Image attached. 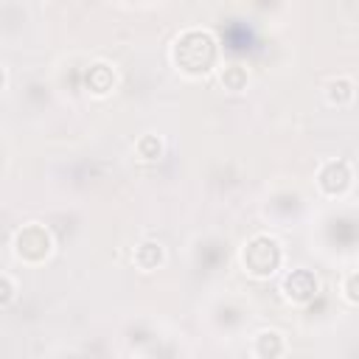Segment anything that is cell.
<instances>
[{
    "instance_id": "cell-3",
    "label": "cell",
    "mask_w": 359,
    "mask_h": 359,
    "mask_svg": "<svg viewBox=\"0 0 359 359\" xmlns=\"http://www.w3.org/2000/svg\"><path fill=\"white\" fill-rule=\"evenodd\" d=\"M283 292H286L289 300L306 303V300L317 292V278H314L311 272H306V269H294V272L283 280Z\"/></svg>"
},
{
    "instance_id": "cell-5",
    "label": "cell",
    "mask_w": 359,
    "mask_h": 359,
    "mask_svg": "<svg viewBox=\"0 0 359 359\" xmlns=\"http://www.w3.org/2000/svg\"><path fill=\"white\" fill-rule=\"evenodd\" d=\"M160 258H163L160 244H151V241H149V244H140V250H137V264H140V266L149 269V266H154Z\"/></svg>"
},
{
    "instance_id": "cell-8",
    "label": "cell",
    "mask_w": 359,
    "mask_h": 359,
    "mask_svg": "<svg viewBox=\"0 0 359 359\" xmlns=\"http://www.w3.org/2000/svg\"><path fill=\"white\" fill-rule=\"evenodd\" d=\"M345 294H348V300L359 303V272H356V275H351V278L345 280Z\"/></svg>"
},
{
    "instance_id": "cell-1",
    "label": "cell",
    "mask_w": 359,
    "mask_h": 359,
    "mask_svg": "<svg viewBox=\"0 0 359 359\" xmlns=\"http://www.w3.org/2000/svg\"><path fill=\"white\" fill-rule=\"evenodd\" d=\"M278 261H280V250H278V244H275L272 238H266V236L252 238V241L247 244V250H244V264H247V269H250L252 275H269V272L278 266Z\"/></svg>"
},
{
    "instance_id": "cell-6",
    "label": "cell",
    "mask_w": 359,
    "mask_h": 359,
    "mask_svg": "<svg viewBox=\"0 0 359 359\" xmlns=\"http://www.w3.org/2000/svg\"><path fill=\"white\" fill-rule=\"evenodd\" d=\"M222 81H224L230 90H241V84L247 81V76H244V70H241L238 65H227L224 73H222Z\"/></svg>"
},
{
    "instance_id": "cell-2",
    "label": "cell",
    "mask_w": 359,
    "mask_h": 359,
    "mask_svg": "<svg viewBox=\"0 0 359 359\" xmlns=\"http://www.w3.org/2000/svg\"><path fill=\"white\" fill-rule=\"evenodd\" d=\"M17 252L22 258H28V261H39L42 255H48L50 252V236H48V230H42L36 224L20 230L17 233Z\"/></svg>"
},
{
    "instance_id": "cell-7",
    "label": "cell",
    "mask_w": 359,
    "mask_h": 359,
    "mask_svg": "<svg viewBox=\"0 0 359 359\" xmlns=\"http://www.w3.org/2000/svg\"><path fill=\"white\" fill-rule=\"evenodd\" d=\"M137 151H140V157H143V160H154V157L160 154V140H157V137H151V135H146V137L137 143Z\"/></svg>"
},
{
    "instance_id": "cell-4",
    "label": "cell",
    "mask_w": 359,
    "mask_h": 359,
    "mask_svg": "<svg viewBox=\"0 0 359 359\" xmlns=\"http://www.w3.org/2000/svg\"><path fill=\"white\" fill-rule=\"evenodd\" d=\"M348 182H351V171H348V165H345L342 160L328 163V165L320 171V185H323V191H328V194L345 191Z\"/></svg>"
}]
</instances>
